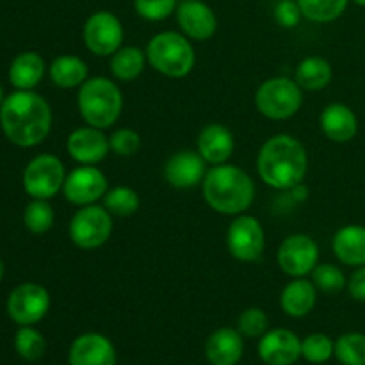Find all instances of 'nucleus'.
I'll use <instances>...</instances> for the list:
<instances>
[{"label":"nucleus","mask_w":365,"mask_h":365,"mask_svg":"<svg viewBox=\"0 0 365 365\" xmlns=\"http://www.w3.org/2000/svg\"><path fill=\"white\" fill-rule=\"evenodd\" d=\"M0 128L20 148L38 146L52 130V109L32 89H16L6 96L0 107Z\"/></svg>","instance_id":"f257e3e1"},{"label":"nucleus","mask_w":365,"mask_h":365,"mask_svg":"<svg viewBox=\"0 0 365 365\" xmlns=\"http://www.w3.org/2000/svg\"><path fill=\"white\" fill-rule=\"evenodd\" d=\"M309 170V155L302 143L289 134L267 139L257 157V171L269 187L289 191L302 184Z\"/></svg>","instance_id":"f03ea898"},{"label":"nucleus","mask_w":365,"mask_h":365,"mask_svg":"<svg viewBox=\"0 0 365 365\" xmlns=\"http://www.w3.org/2000/svg\"><path fill=\"white\" fill-rule=\"evenodd\" d=\"M202 191L207 205L225 216L245 214L255 200V184L252 177L239 166L227 163L207 171Z\"/></svg>","instance_id":"7ed1b4c3"},{"label":"nucleus","mask_w":365,"mask_h":365,"mask_svg":"<svg viewBox=\"0 0 365 365\" xmlns=\"http://www.w3.org/2000/svg\"><path fill=\"white\" fill-rule=\"evenodd\" d=\"M78 113L82 120L96 128H109L123 110V95L116 82L107 77H91L78 88Z\"/></svg>","instance_id":"20e7f679"},{"label":"nucleus","mask_w":365,"mask_h":365,"mask_svg":"<svg viewBox=\"0 0 365 365\" xmlns=\"http://www.w3.org/2000/svg\"><path fill=\"white\" fill-rule=\"evenodd\" d=\"M146 59L159 73L170 78L187 77L196 64V53L185 34L164 31L153 36L146 46Z\"/></svg>","instance_id":"39448f33"},{"label":"nucleus","mask_w":365,"mask_h":365,"mask_svg":"<svg viewBox=\"0 0 365 365\" xmlns=\"http://www.w3.org/2000/svg\"><path fill=\"white\" fill-rule=\"evenodd\" d=\"M303 95L298 82L287 77L267 78L255 95V106L262 116L269 120H289L302 109Z\"/></svg>","instance_id":"423d86ee"},{"label":"nucleus","mask_w":365,"mask_h":365,"mask_svg":"<svg viewBox=\"0 0 365 365\" xmlns=\"http://www.w3.org/2000/svg\"><path fill=\"white\" fill-rule=\"evenodd\" d=\"M113 234V214L96 203L81 207L70 221V239L81 250H96Z\"/></svg>","instance_id":"0eeeda50"},{"label":"nucleus","mask_w":365,"mask_h":365,"mask_svg":"<svg viewBox=\"0 0 365 365\" xmlns=\"http://www.w3.org/2000/svg\"><path fill=\"white\" fill-rule=\"evenodd\" d=\"M24 189L31 198L50 200L63 191L66 170L59 157L41 153L29 160L24 171Z\"/></svg>","instance_id":"6e6552de"},{"label":"nucleus","mask_w":365,"mask_h":365,"mask_svg":"<svg viewBox=\"0 0 365 365\" xmlns=\"http://www.w3.org/2000/svg\"><path fill=\"white\" fill-rule=\"evenodd\" d=\"M125 31L120 18L110 11H96L86 20L82 29V39L86 48L100 57L113 56L121 48Z\"/></svg>","instance_id":"1a4fd4ad"},{"label":"nucleus","mask_w":365,"mask_h":365,"mask_svg":"<svg viewBox=\"0 0 365 365\" xmlns=\"http://www.w3.org/2000/svg\"><path fill=\"white\" fill-rule=\"evenodd\" d=\"M227 248L241 262L259 260L266 248V232L260 221L248 214H239L227 230Z\"/></svg>","instance_id":"9d476101"},{"label":"nucleus","mask_w":365,"mask_h":365,"mask_svg":"<svg viewBox=\"0 0 365 365\" xmlns=\"http://www.w3.org/2000/svg\"><path fill=\"white\" fill-rule=\"evenodd\" d=\"M6 307L14 323L20 327H32L48 312L50 294L43 285L27 282L11 291Z\"/></svg>","instance_id":"9b49d317"},{"label":"nucleus","mask_w":365,"mask_h":365,"mask_svg":"<svg viewBox=\"0 0 365 365\" xmlns=\"http://www.w3.org/2000/svg\"><path fill=\"white\" fill-rule=\"evenodd\" d=\"M319 260V246L310 235L292 234L280 245L277 253L278 267L291 278H305Z\"/></svg>","instance_id":"f8f14e48"},{"label":"nucleus","mask_w":365,"mask_h":365,"mask_svg":"<svg viewBox=\"0 0 365 365\" xmlns=\"http://www.w3.org/2000/svg\"><path fill=\"white\" fill-rule=\"evenodd\" d=\"M107 191H109V184H107L106 175L96 166H86V164H81L73 171H70L63 185L64 198L78 207L93 205L100 198H103Z\"/></svg>","instance_id":"ddd939ff"},{"label":"nucleus","mask_w":365,"mask_h":365,"mask_svg":"<svg viewBox=\"0 0 365 365\" xmlns=\"http://www.w3.org/2000/svg\"><path fill=\"white\" fill-rule=\"evenodd\" d=\"M66 150L71 159L78 164L95 166L102 163L110 152L109 138L102 132V128L88 127L75 128L66 139Z\"/></svg>","instance_id":"4468645a"},{"label":"nucleus","mask_w":365,"mask_h":365,"mask_svg":"<svg viewBox=\"0 0 365 365\" xmlns=\"http://www.w3.org/2000/svg\"><path fill=\"white\" fill-rule=\"evenodd\" d=\"M177 21L182 34L195 41H207L216 34L217 18L212 7L202 0H182L177 7Z\"/></svg>","instance_id":"2eb2a0df"},{"label":"nucleus","mask_w":365,"mask_h":365,"mask_svg":"<svg viewBox=\"0 0 365 365\" xmlns=\"http://www.w3.org/2000/svg\"><path fill=\"white\" fill-rule=\"evenodd\" d=\"M207 175V160L195 150H180L164 164V178L177 189H192Z\"/></svg>","instance_id":"dca6fc26"},{"label":"nucleus","mask_w":365,"mask_h":365,"mask_svg":"<svg viewBox=\"0 0 365 365\" xmlns=\"http://www.w3.org/2000/svg\"><path fill=\"white\" fill-rule=\"evenodd\" d=\"M259 355L267 365H292L302 356V341L294 331L277 328L262 335Z\"/></svg>","instance_id":"f3484780"},{"label":"nucleus","mask_w":365,"mask_h":365,"mask_svg":"<svg viewBox=\"0 0 365 365\" xmlns=\"http://www.w3.org/2000/svg\"><path fill=\"white\" fill-rule=\"evenodd\" d=\"M70 365H116V349L106 335L82 334L70 348Z\"/></svg>","instance_id":"a211bd4d"},{"label":"nucleus","mask_w":365,"mask_h":365,"mask_svg":"<svg viewBox=\"0 0 365 365\" xmlns=\"http://www.w3.org/2000/svg\"><path fill=\"white\" fill-rule=\"evenodd\" d=\"M196 146L207 164H212V166L225 164L235 150L234 134L230 132V128L221 123L205 125L196 139Z\"/></svg>","instance_id":"6ab92c4d"},{"label":"nucleus","mask_w":365,"mask_h":365,"mask_svg":"<svg viewBox=\"0 0 365 365\" xmlns=\"http://www.w3.org/2000/svg\"><path fill=\"white\" fill-rule=\"evenodd\" d=\"M319 127L330 141L349 143L359 132V120L351 107L335 102L323 109L319 116Z\"/></svg>","instance_id":"aec40b11"},{"label":"nucleus","mask_w":365,"mask_h":365,"mask_svg":"<svg viewBox=\"0 0 365 365\" xmlns=\"http://www.w3.org/2000/svg\"><path fill=\"white\" fill-rule=\"evenodd\" d=\"M245 344L239 330L220 328L205 342V356L212 365H235L242 359Z\"/></svg>","instance_id":"412c9836"},{"label":"nucleus","mask_w":365,"mask_h":365,"mask_svg":"<svg viewBox=\"0 0 365 365\" xmlns=\"http://www.w3.org/2000/svg\"><path fill=\"white\" fill-rule=\"evenodd\" d=\"M335 257L344 266H365V227L362 225H346L334 235L331 242Z\"/></svg>","instance_id":"4be33fe9"},{"label":"nucleus","mask_w":365,"mask_h":365,"mask_svg":"<svg viewBox=\"0 0 365 365\" xmlns=\"http://www.w3.org/2000/svg\"><path fill=\"white\" fill-rule=\"evenodd\" d=\"M317 302V289L312 280L294 278L284 287L280 294V305L291 317H305L314 310Z\"/></svg>","instance_id":"5701e85b"},{"label":"nucleus","mask_w":365,"mask_h":365,"mask_svg":"<svg viewBox=\"0 0 365 365\" xmlns=\"http://www.w3.org/2000/svg\"><path fill=\"white\" fill-rule=\"evenodd\" d=\"M45 61L38 52H21L9 66V82L16 89H34L45 77Z\"/></svg>","instance_id":"b1692460"},{"label":"nucleus","mask_w":365,"mask_h":365,"mask_svg":"<svg viewBox=\"0 0 365 365\" xmlns=\"http://www.w3.org/2000/svg\"><path fill=\"white\" fill-rule=\"evenodd\" d=\"M48 73L57 88H81L88 81V64L77 56H59L52 61Z\"/></svg>","instance_id":"393cba45"},{"label":"nucleus","mask_w":365,"mask_h":365,"mask_svg":"<svg viewBox=\"0 0 365 365\" xmlns=\"http://www.w3.org/2000/svg\"><path fill=\"white\" fill-rule=\"evenodd\" d=\"M334 78V70L327 59L317 56L305 57L296 68V78L299 88L309 89V91H319L324 89Z\"/></svg>","instance_id":"a878e982"},{"label":"nucleus","mask_w":365,"mask_h":365,"mask_svg":"<svg viewBox=\"0 0 365 365\" xmlns=\"http://www.w3.org/2000/svg\"><path fill=\"white\" fill-rule=\"evenodd\" d=\"M146 52L138 46H121L110 56V73L121 82L135 81L145 70Z\"/></svg>","instance_id":"bb28decb"},{"label":"nucleus","mask_w":365,"mask_h":365,"mask_svg":"<svg viewBox=\"0 0 365 365\" xmlns=\"http://www.w3.org/2000/svg\"><path fill=\"white\" fill-rule=\"evenodd\" d=\"M303 16L316 24H330L341 18L349 0H298Z\"/></svg>","instance_id":"cd10ccee"},{"label":"nucleus","mask_w":365,"mask_h":365,"mask_svg":"<svg viewBox=\"0 0 365 365\" xmlns=\"http://www.w3.org/2000/svg\"><path fill=\"white\" fill-rule=\"evenodd\" d=\"M141 205V198L138 192L127 185H116V187L109 189L103 196V207L109 210L113 216L118 217H128L134 216Z\"/></svg>","instance_id":"c85d7f7f"},{"label":"nucleus","mask_w":365,"mask_h":365,"mask_svg":"<svg viewBox=\"0 0 365 365\" xmlns=\"http://www.w3.org/2000/svg\"><path fill=\"white\" fill-rule=\"evenodd\" d=\"M53 221H56V214H53V209L48 203V200L32 198V202L25 207L24 225L32 234H46L53 227Z\"/></svg>","instance_id":"c756f323"},{"label":"nucleus","mask_w":365,"mask_h":365,"mask_svg":"<svg viewBox=\"0 0 365 365\" xmlns=\"http://www.w3.org/2000/svg\"><path fill=\"white\" fill-rule=\"evenodd\" d=\"M14 349L27 362H38L46 351L45 337L32 327H21L14 335Z\"/></svg>","instance_id":"7c9ffc66"},{"label":"nucleus","mask_w":365,"mask_h":365,"mask_svg":"<svg viewBox=\"0 0 365 365\" xmlns=\"http://www.w3.org/2000/svg\"><path fill=\"white\" fill-rule=\"evenodd\" d=\"M335 356L344 365H365V335L344 334L335 342Z\"/></svg>","instance_id":"2f4dec72"},{"label":"nucleus","mask_w":365,"mask_h":365,"mask_svg":"<svg viewBox=\"0 0 365 365\" xmlns=\"http://www.w3.org/2000/svg\"><path fill=\"white\" fill-rule=\"evenodd\" d=\"M312 284L327 294H339L348 287L344 273L334 264H317L312 271Z\"/></svg>","instance_id":"473e14b6"},{"label":"nucleus","mask_w":365,"mask_h":365,"mask_svg":"<svg viewBox=\"0 0 365 365\" xmlns=\"http://www.w3.org/2000/svg\"><path fill=\"white\" fill-rule=\"evenodd\" d=\"M335 355V342L324 334H312L302 341V356L310 364H324Z\"/></svg>","instance_id":"72a5a7b5"},{"label":"nucleus","mask_w":365,"mask_h":365,"mask_svg":"<svg viewBox=\"0 0 365 365\" xmlns=\"http://www.w3.org/2000/svg\"><path fill=\"white\" fill-rule=\"evenodd\" d=\"M267 314L262 309H257V307H250L245 312L239 316L237 319V330L239 334L245 335L248 339H257L262 337L267 331Z\"/></svg>","instance_id":"f704fd0d"},{"label":"nucleus","mask_w":365,"mask_h":365,"mask_svg":"<svg viewBox=\"0 0 365 365\" xmlns=\"http://www.w3.org/2000/svg\"><path fill=\"white\" fill-rule=\"evenodd\" d=\"M177 0H134L135 13L148 21H163L175 13Z\"/></svg>","instance_id":"c9c22d12"},{"label":"nucleus","mask_w":365,"mask_h":365,"mask_svg":"<svg viewBox=\"0 0 365 365\" xmlns=\"http://www.w3.org/2000/svg\"><path fill=\"white\" fill-rule=\"evenodd\" d=\"M110 150L120 157L135 155L141 148V135L134 128H118L109 138Z\"/></svg>","instance_id":"e433bc0d"},{"label":"nucleus","mask_w":365,"mask_h":365,"mask_svg":"<svg viewBox=\"0 0 365 365\" xmlns=\"http://www.w3.org/2000/svg\"><path fill=\"white\" fill-rule=\"evenodd\" d=\"M273 14L274 21L284 29H294L303 16L298 0H278Z\"/></svg>","instance_id":"4c0bfd02"},{"label":"nucleus","mask_w":365,"mask_h":365,"mask_svg":"<svg viewBox=\"0 0 365 365\" xmlns=\"http://www.w3.org/2000/svg\"><path fill=\"white\" fill-rule=\"evenodd\" d=\"M348 292L353 299L365 303V266H360L348 280Z\"/></svg>","instance_id":"58836bf2"},{"label":"nucleus","mask_w":365,"mask_h":365,"mask_svg":"<svg viewBox=\"0 0 365 365\" xmlns=\"http://www.w3.org/2000/svg\"><path fill=\"white\" fill-rule=\"evenodd\" d=\"M289 191H291V195H292V198L296 200V202H305L307 200V196H309V187H307L305 184H298V185H294V187L292 189H289Z\"/></svg>","instance_id":"ea45409f"},{"label":"nucleus","mask_w":365,"mask_h":365,"mask_svg":"<svg viewBox=\"0 0 365 365\" xmlns=\"http://www.w3.org/2000/svg\"><path fill=\"white\" fill-rule=\"evenodd\" d=\"M4 273H6V267H4V262H2V259H0V282L4 280Z\"/></svg>","instance_id":"a19ab883"},{"label":"nucleus","mask_w":365,"mask_h":365,"mask_svg":"<svg viewBox=\"0 0 365 365\" xmlns=\"http://www.w3.org/2000/svg\"><path fill=\"white\" fill-rule=\"evenodd\" d=\"M4 100H6V96H4V89H2V86H0V107H2Z\"/></svg>","instance_id":"79ce46f5"},{"label":"nucleus","mask_w":365,"mask_h":365,"mask_svg":"<svg viewBox=\"0 0 365 365\" xmlns=\"http://www.w3.org/2000/svg\"><path fill=\"white\" fill-rule=\"evenodd\" d=\"M355 4H359V6H364L365 7V0H353Z\"/></svg>","instance_id":"37998d69"}]
</instances>
